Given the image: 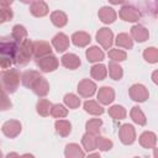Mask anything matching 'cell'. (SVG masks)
<instances>
[{
	"instance_id": "cell-17",
	"label": "cell",
	"mask_w": 158,
	"mask_h": 158,
	"mask_svg": "<svg viewBox=\"0 0 158 158\" xmlns=\"http://www.w3.org/2000/svg\"><path fill=\"white\" fill-rule=\"evenodd\" d=\"M62 64L69 69H77L80 65V59L74 53H67L62 57Z\"/></svg>"
},
{
	"instance_id": "cell-23",
	"label": "cell",
	"mask_w": 158,
	"mask_h": 158,
	"mask_svg": "<svg viewBox=\"0 0 158 158\" xmlns=\"http://www.w3.org/2000/svg\"><path fill=\"white\" fill-rule=\"evenodd\" d=\"M84 109L86 112L91 114V115H101L104 112V109L96 102V101H93V100H88L84 102Z\"/></svg>"
},
{
	"instance_id": "cell-8",
	"label": "cell",
	"mask_w": 158,
	"mask_h": 158,
	"mask_svg": "<svg viewBox=\"0 0 158 158\" xmlns=\"http://www.w3.org/2000/svg\"><path fill=\"white\" fill-rule=\"evenodd\" d=\"M118 136H120V139L122 143L125 144H131L133 143L135 138H136V132H135V128L132 125H123L120 131H118Z\"/></svg>"
},
{
	"instance_id": "cell-6",
	"label": "cell",
	"mask_w": 158,
	"mask_h": 158,
	"mask_svg": "<svg viewBox=\"0 0 158 158\" xmlns=\"http://www.w3.org/2000/svg\"><path fill=\"white\" fill-rule=\"evenodd\" d=\"M130 96L135 101H144L148 99V90L142 84H135L130 88Z\"/></svg>"
},
{
	"instance_id": "cell-5",
	"label": "cell",
	"mask_w": 158,
	"mask_h": 158,
	"mask_svg": "<svg viewBox=\"0 0 158 158\" xmlns=\"http://www.w3.org/2000/svg\"><path fill=\"white\" fill-rule=\"evenodd\" d=\"M112 38H114V36H112L111 30H110V28H106V27L100 28V30L98 31V33H96V41H98L105 49H109V48L111 47V44H112V42H114Z\"/></svg>"
},
{
	"instance_id": "cell-31",
	"label": "cell",
	"mask_w": 158,
	"mask_h": 158,
	"mask_svg": "<svg viewBox=\"0 0 158 158\" xmlns=\"http://www.w3.org/2000/svg\"><path fill=\"white\" fill-rule=\"evenodd\" d=\"M51 107H52V104L47 99H41L37 102V112L42 116L49 115L51 114Z\"/></svg>"
},
{
	"instance_id": "cell-24",
	"label": "cell",
	"mask_w": 158,
	"mask_h": 158,
	"mask_svg": "<svg viewBox=\"0 0 158 158\" xmlns=\"http://www.w3.org/2000/svg\"><path fill=\"white\" fill-rule=\"evenodd\" d=\"M51 20L54 26L57 27H63L67 23V15L63 11H54L51 14Z\"/></svg>"
},
{
	"instance_id": "cell-14",
	"label": "cell",
	"mask_w": 158,
	"mask_h": 158,
	"mask_svg": "<svg viewBox=\"0 0 158 158\" xmlns=\"http://www.w3.org/2000/svg\"><path fill=\"white\" fill-rule=\"evenodd\" d=\"M51 52H52V49H51L49 43L43 42V41L33 42V54H35L36 58L48 56V54H51Z\"/></svg>"
},
{
	"instance_id": "cell-36",
	"label": "cell",
	"mask_w": 158,
	"mask_h": 158,
	"mask_svg": "<svg viewBox=\"0 0 158 158\" xmlns=\"http://www.w3.org/2000/svg\"><path fill=\"white\" fill-rule=\"evenodd\" d=\"M67 114H68V110L63 105H60V104L52 105V107H51V115L54 116V117H57V118L58 117L62 118V117L67 116Z\"/></svg>"
},
{
	"instance_id": "cell-4",
	"label": "cell",
	"mask_w": 158,
	"mask_h": 158,
	"mask_svg": "<svg viewBox=\"0 0 158 158\" xmlns=\"http://www.w3.org/2000/svg\"><path fill=\"white\" fill-rule=\"evenodd\" d=\"M37 64H38L40 69L43 72H53L58 67V59L54 56L48 54V56L37 58Z\"/></svg>"
},
{
	"instance_id": "cell-28",
	"label": "cell",
	"mask_w": 158,
	"mask_h": 158,
	"mask_svg": "<svg viewBox=\"0 0 158 158\" xmlns=\"http://www.w3.org/2000/svg\"><path fill=\"white\" fill-rule=\"evenodd\" d=\"M12 38L16 41V42H19V43H21L23 40H26V36H27V32H26V28L23 27V26H21V25H16V26H14V28H12Z\"/></svg>"
},
{
	"instance_id": "cell-11",
	"label": "cell",
	"mask_w": 158,
	"mask_h": 158,
	"mask_svg": "<svg viewBox=\"0 0 158 158\" xmlns=\"http://www.w3.org/2000/svg\"><path fill=\"white\" fill-rule=\"evenodd\" d=\"M115 99V91L110 86H102L99 89L98 93V100L104 104V105H109L110 102H112Z\"/></svg>"
},
{
	"instance_id": "cell-18",
	"label": "cell",
	"mask_w": 158,
	"mask_h": 158,
	"mask_svg": "<svg viewBox=\"0 0 158 158\" xmlns=\"http://www.w3.org/2000/svg\"><path fill=\"white\" fill-rule=\"evenodd\" d=\"M156 142H157L156 135L153 132H149V131L143 132L141 135V137H139V143L144 148H153L154 144H156Z\"/></svg>"
},
{
	"instance_id": "cell-34",
	"label": "cell",
	"mask_w": 158,
	"mask_h": 158,
	"mask_svg": "<svg viewBox=\"0 0 158 158\" xmlns=\"http://www.w3.org/2000/svg\"><path fill=\"white\" fill-rule=\"evenodd\" d=\"M101 120L100 118H91L86 122V131L94 135H98L100 131V126H101Z\"/></svg>"
},
{
	"instance_id": "cell-2",
	"label": "cell",
	"mask_w": 158,
	"mask_h": 158,
	"mask_svg": "<svg viewBox=\"0 0 158 158\" xmlns=\"http://www.w3.org/2000/svg\"><path fill=\"white\" fill-rule=\"evenodd\" d=\"M2 89L5 93H14L20 84V72L17 69H9L2 72Z\"/></svg>"
},
{
	"instance_id": "cell-44",
	"label": "cell",
	"mask_w": 158,
	"mask_h": 158,
	"mask_svg": "<svg viewBox=\"0 0 158 158\" xmlns=\"http://www.w3.org/2000/svg\"><path fill=\"white\" fill-rule=\"evenodd\" d=\"M154 157H158V149H154Z\"/></svg>"
},
{
	"instance_id": "cell-20",
	"label": "cell",
	"mask_w": 158,
	"mask_h": 158,
	"mask_svg": "<svg viewBox=\"0 0 158 158\" xmlns=\"http://www.w3.org/2000/svg\"><path fill=\"white\" fill-rule=\"evenodd\" d=\"M72 41L77 47H85L90 43V36L86 32H75L72 36Z\"/></svg>"
},
{
	"instance_id": "cell-32",
	"label": "cell",
	"mask_w": 158,
	"mask_h": 158,
	"mask_svg": "<svg viewBox=\"0 0 158 158\" xmlns=\"http://www.w3.org/2000/svg\"><path fill=\"white\" fill-rule=\"evenodd\" d=\"M143 57L148 63H157L158 62V49L154 47L146 48L143 52Z\"/></svg>"
},
{
	"instance_id": "cell-38",
	"label": "cell",
	"mask_w": 158,
	"mask_h": 158,
	"mask_svg": "<svg viewBox=\"0 0 158 158\" xmlns=\"http://www.w3.org/2000/svg\"><path fill=\"white\" fill-rule=\"evenodd\" d=\"M112 147V142L105 137H99L98 136V148L102 149V151H107Z\"/></svg>"
},
{
	"instance_id": "cell-25",
	"label": "cell",
	"mask_w": 158,
	"mask_h": 158,
	"mask_svg": "<svg viewBox=\"0 0 158 158\" xmlns=\"http://www.w3.org/2000/svg\"><path fill=\"white\" fill-rule=\"evenodd\" d=\"M122 74H123L122 68L117 63H115V60H111L109 63V75L114 80H120L122 78Z\"/></svg>"
},
{
	"instance_id": "cell-37",
	"label": "cell",
	"mask_w": 158,
	"mask_h": 158,
	"mask_svg": "<svg viewBox=\"0 0 158 158\" xmlns=\"http://www.w3.org/2000/svg\"><path fill=\"white\" fill-rule=\"evenodd\" d=\"M109 57L111 58V60H115V62H121V60H125L127 54L125 51L122 49H117V48H114V49H110L109 51Z\"/></svg>"
},
{
	"instance_id": "cell-3",
	"label": "cell",
	"mask_w": 158,
	"mask_h": 158,
	"mask_svg": "<svg viewBox=\"0 0 158 158\" xmlns=\"http://www.w3.org/2000/svg\"><path fill=\"white\" fill-rule=\"evenodd\" d=\"M32 54H33V42H31L30 40H23L19 46L15 62L20 64H26L31 59Z\"/></svg>"
},
{
	"instance_id": "cell-26",
	"label": "cell",
	"mask_w": 158,
	"mask_h": 158,
	"mask_svg": "<svg viewBox=\"0 0 158 158\" xmlns=\"http://www.w3.org/2000/svg\"><path fill=\"white\" fill-rule=\"evenodd\" d=\"M91 77L96 80H102L106 75H107V69L104 64H95L91 68Z\"/></svg>"
},
{
	"instance_id": "cell-10",
	"label": "cell",
	"mask_w": 158,
	"mask_h": 158,
	"mask_svg": "<svg viewBox=\"0 0 158 158\" xmlns=\"http://www.w3.org/2000/svg\"><path fill=\"white\" fill-rule=\"evenodd\" d=\"M118 16L125 20V21H130V22H135V21H138L139 19V12L138 10H136L135 7L132 6H123L120 12H118Z\"/></svg>"
},
{
	"instance_id": "cell-30",
	"label": "cell",
	"mask_w": 158,
	"mask_h": 158,
	"mask_svg": "<svg viewBox=\"0 0 158 158\" xmlns=\"http://www.w3.org/2000/svg\"><path fill=\"white\" fill-rule=\"evenodd\" d=\"M130 115H131L132 120H133L136 123H138V125H144V123H146V116H144V114L142 112L141 107L133 106L132 110H131V112H130Z\"/></svg>"
},
{
	"instance_id": "cell-29",
	"label": "cell",
	"mask_w": 158,
	"mask_h": 158,
	"mask_svg": "<svg viewBox=\"0 0 158 158\" xmlns=\"http://www.w3.org/2000/svg\"><path fill=\"white\" fill-rule=\"evenodd\" d=\"M109 115L115 120H122L126 117V110L121 105H114L109 109Z\"/></svg>"
},
{
	"instance_id": "cell-21",
	"label": "cell",
	"mask_w": 158,
	"mask_h": 158,
	"mask_svg": "<svg viewBox=\"0 0 158 158\" xmlns=\"http://www.w3.org/2000/svg\"><path fill=\"white\" fill-rule=\"evenodd\" d=\"M86 58L89 62H100L104 59V52L96 46L90 47L86 49Z\"/></svg>"
},
{
	"instance_id": "cell-33",
	"label": "cell",
	"mask_w": 158,
	"mask_h": 158,
	"mask_svg": "<svg viewBox=\"0 0 158 158\" xmlns=\"http://www.w3.org/2000/svg\"><path fill=\"white\" fill-rule=\"evenodd\" d=\"M65 156L67 157H84V153L81 152V149L78 144L70 143L65 147Z\"/></svg>"
},
{
	"instance_id": "cell-12",
	"label": "cell",
	"mask_w": 158,
	"mask_h": 158,
	"mask_svg": "<svg viewBox=\"0 0 158 158\" xmlns=\"http://www.w3.org/2000/svg\"><path fill=\"white\" fill-rule=\"evenodd\" d=\"M52 44H53V47L56 48L57 52H64L69 47V38L64 33L60 32V33H58L53 37Z\"/></svg>"
},
{
	"instance_id": "cell-27",
	"label": "cell",
	"mask_w": 158,
	"mask_h": 158,
	"mask_svg": "<svg viewBox=\"0 0 158 158\" xmlns=\"http://www.w3.org/2000/svg\"><path fill=\"white\" fill-rule=\"evenodd\" d=\"M70 127H72L70 122H68L67 120H58V121H56V130L63 137H65V136H68L70 133Z\"/></svg>"
},
{
	"instance_id": "cell-22",
	"label": "cell",
	"mask_w": 158,
	"mask_h": 158,
	"mask_svg": "<svg viewBox=\"0 0 158 158\" xmlns=\"http://www.w3.org/2000/svg\"><path fill=\"white\" fill-rule=\"evenodd\" d=\"M115 43L118 47H122L125 49H131L133 47V41H132V38L127 33H120V35H117V37L115 40Z\"/></svg>"
},
{
	"instance_id": "cell-40",
	"label": "cell",
	"mask_w": 158,
	"mask_h": 158,
	"mask_svg": "<svg viewBox=\"0 0 158 158\" xmlns=\"http://www.w3.org/2000/svg\"><path fill=\"white\" fill-rule=\"evenodd\" d=\"M152 80H153L156 84H158V70H154V72L152 73Z\"/></svg>"
},
{
	"instance_id": "cell-39",
	"label": "cell",
	"mask_w": 158,
	"mask_h": 158,
	"mask_svg": "<svg viewBox=\"0 0 158 158\" xmlns=\"http://www.w3.org/2000/svg\"><path fill=\"white\" fill-rule=\"evenodd\" d=\"M11 19H12V11H11V9L2 7L1 9V22H6V21H9Z\"/></svg>"
},
{
	"instance_id": "cell-9",
	"label": "cell",
	"mask_w": 158,
	"mask_h": 158,
	"mask_svg": "<svg viewBox=\"0 0 158 158\" xmlns=\"http://www.w3.org/2000/svg\"><path fill=\"white\" fill-rule=\"evenodd\" d=\"M2 132L7 137H16L21 132V123L16 120H10L6 121L2 125Z\"/></svg>"
},
{
	"instance_id": "cell-15",
	"label": "cell",
	"mask_w": 158,
	"mask_h": 158,
	"mask_svg": "<svg viewBox=\"0 0 158 158\" xmlns=\"http://www.w3.org/2000/svg\"><path fill=\"white\" fill-rule=\"evenodd\" d=\"M116 12L112 7H107L104 6L99 10V19L104 22V23H112L116 20Z\"/></svg>"
},
{
	"instance_id": "cell-1",
	"label": "cell",
	"mask_w": 158,
	"mask_h": 158,
	"mask_svg": "<svg viewBox=\"0 0 158 158\" xmlns=\"http://www.w3.org/2000/svg\"><path fill=\"white\" fill-rule=\"evenodd\" d=\"M21 79H22V83L25 86L32 89L40 96H44L49 90V85H48L46 78H43L42 75H40V73H37L35 70L25 72L22 74Z\"/></svg>"
},
{
	"instance_id": "cell-41",
	"label": "cell",
	"mask_w": 158,
	"mask_h": 158,
	"mask_svg": "<svg viewBox=\"0 0 158 158\" xmlns=\"http://www.w3.org/2000/svg\"><path fill=\"white\" fill-rule=\"evenodd\" d=\"M12 1H14V0H1V6H2V7H7Z\"/></svg>"
},
{
	"instance_id": "cell-35",
	"label": "cell",
	"mask_w": 158,
	"mask_h": 158,
	"mask_svg": "<svg viewBox=\"0 0 158 158\" xmlns=\"http://www.w3.org/2000/svg\"><path fill=\"white\" fill-rule=\"evenodd\" d=\"M64 104L70 109H77L80 105V99L74 94H67L64 96Z\"/></svg>"
},
{
	"instance_id": "cell-7",
	"label": "cell",
	"mask_w": 158,
	"mask_h": 158,
	"mask_svg": "<svg viewBox=\"0 0 158 158\" xmlns=\"http://www.w3.org/2000/svg\"><path fill=\"white\" fill-rule=\"evenodd\" d=\"M95 90H96V85L90 79H83L78 84V93L83 98H90V96H93L94 93H95Z\"/></svg>"
},
{
	"instance_id": "cell-43",
	"label": "cell",
	"mask_w": 158,
	"mask_h": 158,
	"mask_svg": "<svg viewBox=\"0 0 158 158\" xmlns=\"http://www.w3.org/2000/svg\"><path fill=\"white\" fill-rule=\"evenodd\" d=\"M20 1H22V2H25V4H30V2H33L35 0H20Z\"/></svg>"
},
{
	"instance_id": "cell-42",
	"label": "cell",
	"mask_w": 158,
	"mask_h": 158,
	"mask_svg": "<svg viewBox=\"0 0 158 158\" xmlns=\"http://www.w3.org/2000/svg\"><path fill=\"white\" fill-rule=\"evenodd\" d=\"M111 4H114V5H116V4H121L123 0H109Z\"/></svg>"
},
{
	"instance_id": "cell-13",
	"label": "cell",
	"mask_w": 158,
	"mask_h": 158,
	"mask_svg": "<svg viewBox=\"0 0 158 158\" xmlns=\"http://www.w3.org/2000/svg\"><path fill=\"white\" fill-rule=\"evenodd\" d=\"M30 11L36 17H42L48 14V6L43 0H35L30 7Z\"/></svg>"
},
{
	"instance_id": "cell-16",
	"label": "cell",
	"mask_w": 158,
	"mask_h": 158,
	"mask_svg": "<svg viewBox=\"0 0 158 158\" xmlns=\"http://www.w3.org/2000/svg\"><path fill=\"white\" fill-rule=\"evenodd\" d=\"M131 35H132L133 40L137 42H144L149 36L148 30L146 27H143L142 25H135L131 28Z\"/></svg>"
},
{
	"instance_id": "cell-19",
	"label": "cell",
	"mask_w": 158,
	"mask_h": 158,
	"mask_svg": "<svg viewBox=\"0 0 158 158\" xmlns=\"http://www.w3.org/2000/svg\"><path fill=\"white\" fill-rule=\"evenodd\" d=\"M81 143L84 146V148L86 151H91V149H95L98 148V136L94 135V133H85L83 136V139H81Z\"/></svg>"
}]
</instances>
